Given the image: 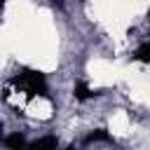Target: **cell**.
Wrapping results in <instances>:
<instances>
[{"label": "cell", "mask_w": 150, "mask_h": 150, "mask_svg": "<svg viewBox=\"0 0 150 150\" xmlns=\"http://www.w3.org/2000/svg\"><path fill=\"white\" fill-rule=\"evenodd\" d=\"M12 84L19 87L26 98H35V96H47V80L40 70H33V68H23L21 73H16L12 77Z\"/></svg>", "instance_id": "obj_1"}, {"label": "cell", "mask_w": 150, "mask_h": 150, "mask_svg": "<svg viewBox=\"0 0 150 150\" xmlns=\"http://www.w3.org/2000/svg\"><path fill=\"white\" fill-rule=\"evenodd\" d=\"M2 2H5V0H0V9H2Z\"/></svg>", "instance_id": "obj_7"}, {"label": "cell", "mask_w": 150, "mask_h": 150, "mask_svg": "<svg viewBox=\"0 0 150 150\" xmlns=\"http://www.w3.org/2000/svg\"><path fill=\"white\" fill-rule=\"evenodd\" d=\"M73 94H75V98H77V101H87V98L101 96V91L91 89V87H89L87 82H75V89H73Z\"/></svg>", "instance_id": "obj_3"}, {"label": "cell", "mask_w": 150, "mask_h": 150, "mask_svg": "<svg viewBox=\"0 0 150 150\" xmlns=\"http://www.w3.org/2000/svg\"><path fill=\"white\" fill-rule=\"evenodd\" d=\"M98 141H110V134H108L105 129H96V131H91V134L84 138L87 145H89V143H98Z\"/></svg>", "instance_id": "obj_6"}, {"label": "cell", "mask_w": 150, "mask_h": 150, "mask_svg": "<svg viewBox=\"0 0 150 150\" xmlns=\"http://www.w3.org/2000/svg\"><path fill=\"white\" fill-rule=\"evenodd\" d=\"M5 148L7 150H26L28 145L21 134H9V136H5Z\"/></svg>", "instance_id": "obj_4"}, {"label": "cell", "mask_w": 150, "mask_h": 150, "mask_svg": "<svg viewBox=\"0 0 150 150\" xmlns=\"http://www.w3.org/2000/svg\"><path fill=\"white\" fill-rule=\"evenodd\" d=\"M0 136H2V124H0Z\"/></svg>", "instance_id": "obj_8"}, {"label": "cell", "mask_w": 150, "mask_h": 150, "mask_svg": "<svg viewBox=\"0 0 150 150\" xmlns=\"http://www.w3.org/2000/svg\"><path fill=\"white\" fill-rule=\"evenodd\" d=\"M26 150H59V141H56L54 136H42V138H38V141L28 143Z\"/></svg>", "instance_id": "obj_2"}, {"label": "cell", "mask_w": 150, "mask_h": 150, "mask_svg": "<svg viewBox=\"0 0 150 150\" xmlns=\"http://www.w3.org/2000/svg\"><path fill=\"white\" fill-rule=\"evenodd\" d=\"M134 59H136V61H141V63H150V40H148V42H143V45L134 52Z\"/></svg>", "instance_id": "obj_5"}]
</instances>
